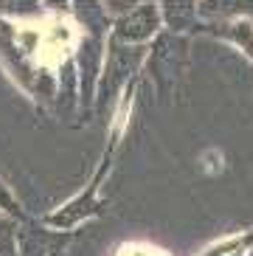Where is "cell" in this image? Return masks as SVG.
Segmentation results:
<instances>
[{
	"label": "cell",
	"instance_id": "cell-1",
	"mask_svg": "<svg viewBox=\"0 0 253 256\" xmlns=\"http://www.w3.org/2000/svg\"><path fill=\"white\" fill-rule=\"evenodd\" d=\"M158 26H160L158 6H135L118 20L116 34L121 40H126V42H144V40H149L158 31Z\"/></svg>",
	"mask_w": 253,
	"mask_h": 256
},
{
	"label": "cell",
	"instance_id": "cell-3",
	"mask_svg": "<svg viewBox=\"0 0 253 256\" xmlns=\"http://www.w3.org/2000/svg\"><path fill=\"white\" fill-rule=\"evenodd\" d=\"M0 256H20L17 254V234L6 214H0Z\"/></svg>",
	"mask_w": 253,
	"mask_h": 256
},
{
	"label": "cell",
	"instance_id": "cell-6",
	"mask_svg": "<svg viewBox=\"0 0 253 256\" xmlns=\"http://www.w3.org/2000/svg\"><path fill=\"white\" fill-rule=\"evenodd\" d=\"M250 256H253V254H250Z\"/></svg>",
	"mask_w": 253,
	"mask_h": 256
},
{
	"label": "cell",
	"instance_id": "cell-5",
	"mask_svg": "<svg viewBox=\"0 0 253 256\" xmlns=\"http://www.w3.org/2000/svg\"><path fill=\"white\" fill-rule=\"evenodd\" d=\"M0 211L6 214V217H20L22 211H20V203L14 200V194L8 192V186L3 180H0Z\"/></svg>",
	"mask_w": 253,
	"mask_h": 256
},
{
	"label": "cell",
	"instance_id": "cell-2",
	"mask_svg": "<svg viewBox=\"0 0 253 256\" xmlns=\"http://www.w3.org/2000/svg\"><path fill=\"white\" fill-rule=\"evenodd\" d=\"M65 234H51L42 228H22L17 234V254L20 256H60V248H65Z\"/></svg>",
	"mask_w": 253,
	"mask_h": 256
},
{
	"label": "cell",
	"instance_id": "cell-4",
	"mask_svg": "<svg viewBox=\"0 0 253 256\" xmlns=\"http://www.w3.org/2000/svg\"><path fill=\"white\" fill-rule=\"evenodd\" d=\"M194 17V8L192 6H166V20H169V26H174V28H183L186 23H192Z\"/></svg>",
	"mask_w": 253,
	"mask_h": 256
}]
</instances>
